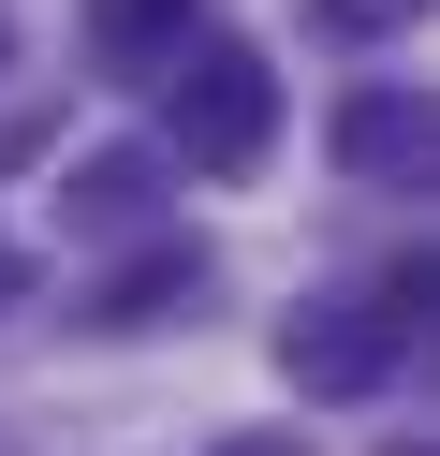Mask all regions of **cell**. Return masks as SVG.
I'll return each mask as SVG.
<instances>
[{
  "label": "cell",
  "mask_w": 440,
  "mask_h": 456,
  "mask_svg": "<svg viewBox=\"0 0 440 456\" xmlns=\"http://www.w3.org/2000/svg\"><path fill=\"white\" fill-rule=\"evenodd\" d=\"M0 60H15V15H0Z\"/></svg>",
  "instance_id": "cell-10"
},
{
  "label": "cell",
  "mask_w": 440,
  "mask_h": 456,
  "mask_svg": "<svg viewBox=\"0 0 440 456\" xmlns=\"http://www.w3.org/2000/svg\"><path fill=\"white\" fill-rule=\"evenodd\" d=\"M176 148H191L205 177H250V162L279 148V74H264L250 45H176Z\"/></svg>",
  "instance_id": "cell-1"
},
{
  "label": "cell",
  "mask_w": 440,
  "mask_h": 456,
  "mask_svg": "<svg viewBox=\"0 0 440 456\" xmlns=\"http://www.w3.org/2000/svg\"><path fill=\"white\" fill-rule=\"evenodd\" d=\"M396 15H411V0H308V30H352V45H367V30H396Z\"/></svg>",
  "instance_id": "cell-7"
},
{
  "label": "cell",
  "mask_w": 440,
  "mask_h": 456,
  "mask_svg": "<svg viewBox=\"0 0 440 456\" xmlns=\"http://www.w3.org/2000/svg\"><path fill=\"white\" fill-rule=\"evenodd\" d=\"M0 295H15V250H0Z\"/></svg>",
  "instance_id": "cell-9"
},
{
  "label": "cell",
  "mask_w": 440,
  "mask_h": 456,
  "mask_svg": "<svg viewBox=\"0 0 440 456\" xmlns=\"http://www.w3.org/2000/svg\"><path fill=\"white\" fill-rule=\"evenodd\" d=\"M59 207H74V221H132V207H147V162H132V148H103L74 191H59Z\"/></svg>",
  "instance_id": "cell-6"
},
{
  "label": "cell",
  "mask_w": 440,
  "mask_h": 456,
  "mask_svg": "<svg viewBox=\"0 0 440 456\" xmlns=\"http://www.w3.org/2000/svg\"><path fill=\"white\" fill-rule=\"evenodd\" d=\"M338 162H352V177H426V103H411V89L338 103Z\"/></svg>",
  "instance_id": "cell-4"
},
{
  "label": "cell",
  "mask_w": 440,
  "mask_h": 456,
  "mask_svg": "<svg viewBox=\"0 0 440 456\" xmlns=\"http://www.w3.org/2000/svg\"><path fill=\"white\" fill-rule=\"evenodd\" d=\"M396 338H411V324H396L381 295H308V309L279 324V368H293L308 397H367L381 368H396Z\"/></svg>",
  "instance_id": "cell-2"
},
{
  "label": "cell",
  "mask_w": 440,
  "mask_h": 456,
  "mask_svg": "<svg viewBox=\"0 0 440 456\" xmlns=\"http://www.w3.org/2000/svg\"><path fill=\"white\" fill-rule=\"evenodd\" d=\"M191 280H205L191 250H147V265H117V280H103V309H88V324H162V309L191 295Z\"/></svg>",
  "instance_id": "cell-5"
},
{
  "label": "cell",
  "mask_w": 440,
  "mask_h": 456,
  "mask_svg": "<svg viewBox=\"0 0 440 456\" xmlns=\"http://www.w3.org/2000/svg\"><path fill=\"white\" fill-rule=\"evenodd\" d=\"M220 456H308V442H293V427H250V442H220Z\"/></svg>",
  "instance_id": "cell-8"
},
{
  "label": "cell",
  "mask_w": 440,
  "mask_h": 456,
  "mask_svg": "<svg viewBox=\"0 0 440 456\" xmlns=\"http://www.w3.org/2000/svg\"><path fill=\"white\" fill-rule=\"evenodd\" d=\"M191 45V0H88V60L103 74H176Z\"/></svg>",
  "instance_id": "cell-3"
}]
</instances>
